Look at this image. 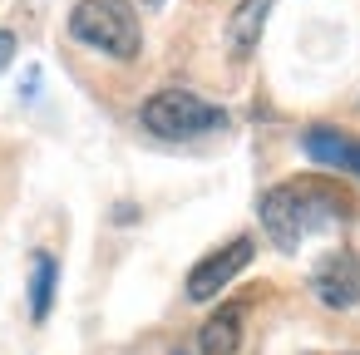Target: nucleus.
<instances>
[{"label": "nucleus", "mask_w": 360, "mask_h": 355, "mask_svg": "<svg viewBox=\"0 0 360 355\" xmlns=\"http://www.w3.org/2000/svg\"><path fill=\"white\" fill-rule=\"evenodd\" d=\"M55 281H60V262H55L50 252H35V262H30V316H35V321L50 316V306H55Z\"/></svg>", "instance_id": "9"}, {"label": "nucleus", "mask_w": 360, "mask_h": 355, "mask_svg": "<svg viewBox=\"0 0 360 355\" xmlns=\"http://www.w3.org/2000/svg\"><path fill=\"white\" fill-rule=\"evenodd\" d=\"M301 148L311 163L321 168H335V173H355L360 178V138H350L345 129H330V124H311L301 134Z\"/></svg>", "instance_id": "6"}, {"label": "nucleus", "mask_w": 360, "mask_h": 355, "mask_svg": "<svg viewBox=\"0 0 360 355\" xmlns=\"http://www.w3.org/2000/svg\"><path fill=\"white\" fill-rule=\"evenodd\" d=\"M139 119H143V129L158 134V138H198V134L227 124V114H222L217 104H207V99H198V94H188V89H158V94L143 104Z\"/></svg>", "instance_id": "3"}, {"label": "nucleus", "mask_w": 360, "mask_h": 355, "mask_svg": "<svg viewBox=\"0 0 360 355\" xmlns=\"http://www.w3.org/2000/svg\"><path fill=\"white\" fill-rule=\"evenodd\" d=\"M70 35L114 60H139L143 50V30L129 0H79L70 11Z\"/></svg>", "instance_id": "2"}, {"label": "nucleus", "mask_w": 360, "mask_h": 355, "mask_svg": "<svg viewBox=\"0 0 360 355\" xmlns=\"http://www.w3.org/2000/svg\"><path fill=\"white\" fill-rule=\"evenodd\" d=\"M266 11H271V0H242V11L232 15V30H227V40H232V55H237V60H247V55L257 50V40H262V25H266Z\"/></svg>", "instance_id": "8"}, {"label": "nucleus", "mask_w": 360, "mask_h": 355, "mask_svg": "<svg viewBox=\"0 0 360 355\" xmlns=\"http://www.w3.org/2000/svg\"><path fill=\"white\" fill-rule=\"evenodd\" d=\"M11 55H15V35H11V30H0V70L11 65Z\"/></svg>", "instance_id": "10"}, {"label": "nucleus", "mask_w": 360, "mask_h": 355, "mask_svg": "<svg viewBox=\"0 0 360 355\" xmlns=\"http://www.w3.org/2000/svg\"><path fill=\"white\" fill-rule=\"evenodd\" d=\"M257 212H262L266 237H271L281 252H296L311 232H326V227L345 222V217H350V202H345L335 188H326V183H316V178H301V183L266 188L262 202H257Z\"/></svg>", "instance_id": "1"}, {"label": "nucleus", "mask_w": 360, "mask_h": 355, "mask_svg": "<svg viewBox=\"0 0 360 355\" xmlns=\"http://www.w3.org/2000/svg\"><path fill=\"white\" fill-rule=\"evenodd\" d=\"M311 291H316L321 306H330V311L360 306V257H355L350 247H335L330 257H321V266L311 271Z\"/></svg>", "instance_id": "4"}, {"label": "nucleus", "mask_w": 360, "mask_h": 355, "mask_svg": "<svg viewBox=\"0 0 360 355\" xmlns=\"http://www.w3.org/2000/svg\"><path fill=\"white\" fill-rule=\"evenodd\" d=\"M237 345H242V306L227 301V306H217V311L202 321V330H198V355H237Z\"/></svg>", "instance_id": "7"}, {"label": "nucleus", "mask_w": 360, "mask_h": 355, "mask_svg": "<svg viewBox=\"0 0 360 355\" xmlns=\"http://www.w3.org/2000/svg\"><path fill=\"white\" fill-rule=\"evenodd\" d=\"M247 262H252V237H232L227 247H217L188 271V301H212L237 271H247Z\"/></svg>", "instance_id": "5"}]
</instances>
